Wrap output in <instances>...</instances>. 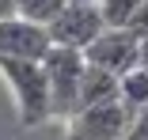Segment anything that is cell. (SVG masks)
<instances>
[{"mask_svg": "<svg viewBox=\"0 0 148 140\" xmlns=\"http://www.w3.org/2000/svg\"><path fill=\"white\" fill-rule=\"evenodd\" d=\"M69 4H99V0H69Z\"/></svg>", "mask_w": 148, "mask_h": 140, "instance_id": "5bb4252c", "label": "cell"}, {"mask_svg": "<svg viewBox=\"0 0 148 140\" xmlns=\"http://www.w3.org/2000/svg\"><path fill=\"white\" fill-rule=\"evenodd\" d=\"M0 76L8 80V87L19 106V121L27 129H34L49 121V83L42 61H27V57H0Z\"/></svg>", "mask_w": 148, "mask_h": 140, "instance_id": "6da1fadb", "label": "cell"}, {"mask_svg": "<svg viewBox=\"0 0 148 140\" xmlns=\"http://www.w3.org/2000/svg\"><path fill=\"white\" fill-rule=\"evenodd\" d=\"M103 31H106V19L99 4H65L49 23L53 46H69V49H87Z\"/></svg>", "mask_w": 148, "mask_h": 140, "instance_id": "277c9868", "label": "cell"}, {"mask_svg": "<svg viewBox=\"0 0 148 140\" xmlns=\"http://www.w3.org/2000/svg\"><path fill=\"white\" fill-rule=\"evenodd\" d=\"M65 4H69V0H15V15H23V19H31V23L49 27V23H53V15L61 12Z\"/></svg>", "mask_w": 148, "mask_h": 140, "instance_id": "9c48e42d", "label": "cell"}, {"mask_svg": "<svg viewBox=\"0 0 148 140\" xmlns=\"http://www.w3.org/2000/svg\"><path fill=\"white\" fill-rule=\"evenodd\" d=\"M110 99H122V76H114L99 65H87L84 68V80H80V106H99V102H110Z\"/></svg>", "mask_w": 148, "mask_h": 140, "instance_id": "52a82bcc", "label": "cell"}, {"mask_svg": "<svg viewBox=\"0 0 148 140\" xmlns=\"http://www.w3.org/2000/svg\"><path fill=\"white\" fill-rule=\"evenodd\" d=\"M87 65H99L114 76H125L129 68L140 65V38L129 31V27H106V31L84 49Z\"/></svg>", "mask_w": 148, "mask_h": 140, "instance_id": "5b68a950", "label": "cell"}, {"mask_svg": "<svg viewBox=\"0 0 148 140\" xmlns=\"http://www.w3.org/2000/svg\"><path fill=\"white\" fill-rule=\"evenodd\" d=\"M42 68H46V83H49V118L69 121L80 106V80L87 68L84 49L49 46V53L42 57Z\"/></svg>", "mask_w": 148, "mask_h": 140, "instance_id": "7a4b0ae2", "label": "cell"}, {"mask_svg": "<svg viewBox=\"0 0 148 140\" xmlns=\"http://www.w3.org/2000/svg\"><path fill=\"white\" fill-rule=\"evenodd\" d=\"M140 65H144V68H148V34H144V38H140Z\"/></svg>", "mask_w": 148, "mask_h": 140, "instance_id": "4fadbf2b", "label": "cell"}, {"mask_svg": "<svg viewBox=\"0 0 148 140\" xmlns=\"http://www.w3.org/2000/svg\"><path fill=\"white\" fill-rule=\"evenodd\" d=\"M129 31H133L137 38H144V34H148V0H140V8L133 12V19H129Z\"/></svg>", "mask_w": 148, "mask_h": 140, "instance_id": "7c38bea8", "label": "cell"}, {"mask_svg": "<svg viewBox=\"0 0 148 140\" xmlns=\"http://www.w3.org/2000/svg\"><path fill=\"white\" fill-rule=\"evenodd\" d=\"M65 140H125L133 125V110L122 99H110L99 106H84L65 121Z\"/></svg>", "mask_w": 148, "mask_h": 140, "instance_id": "3957f363", "label": "cell"}, {"mask_svg": "<svg viewBox=\"0 0 148 140\" xmlns=\"http://www.w3.org/2000/svg\"><path fill=\"white\" fill-rule=\"evenodd\" d=\"M137 8H140V0H99V12H103L106 27H129Z\"/></svg>", "mask_w": 148, "mask_h": 140, "instance_id": "30bf717a", "label": "cell"}, {"mask_svg": "<svg viewBox=\"0 0 148 140\" xmlns=\"http://www.w3.org/2000/svg\"><path fill=\"white\" fill-rule=\"evenodd\" d=\"M125 140H148V106H144V110H137V114H133V125H129Z\"/></svg>", "mask_w": 148, "mask_h": 140, "instance_id": "8fae6325", "label": "cell"}, {"mask_svg": "<svg viewBox=\"0 0 148 140\" xmlns=\"http://www.w3.org/2000/svg\"><path fill=\"white\" fill-rule=\"evenodd\" d=\"M122 102L133 110V114L148 106V68L144 65H137V68H129L122 76Z\"/></svg>", "mask_w": 148, "mask_h": 140, "instance_id": "ba28073f", "label": "cell"}, {"mask_svg": "<svg viewBox=\"0 0 148 140\" xmlns=\"http://www.w3.org/2000/svg\"><path fill=\"white\" fill-rule=\"evenodd\" d=\"M53 38L49 27L31 23L23 15H8L0 19V57H27V61H42L49 53Z\"/></svg>", "mask_w": 148, "mask_h": 140, "instance_id": "8992f818", "label": "cell"}]
</instances>
